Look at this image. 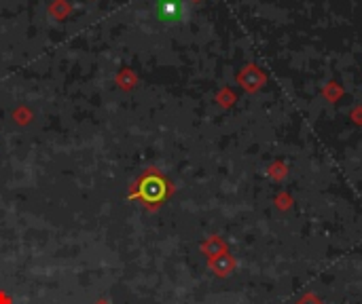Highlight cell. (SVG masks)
Instances as JSON below:
<instances>
[{"mask_svg":"<svg viewBox=\"0 0 362 304\" xmlns=\"http://www.w3.org/2000/svg\"><path fill=\"white\" fill-rule=\"evenodd\" d=\"M303 304H316V303H303Z\"/></svg>","mask_w":362,"mask_h":304,"instance_id":"3","label":"cell"},{"mask_svg":"<svg viewBox=\"0 0 362 304\" xmlns=\"http://www.w3.org/2000/svg\"><path fill=\"white\" fill-rule=\"evenodd\" d=\"M155 13L165 23L182 21L189 15V4L185 0H159L155 6Z\"/></svg>","mask_w":362,"mask_h":304,"instance_id":"2","label":"cell"},{"mask_svg":"<svg viewBox=\"0 0 362 304\" xmlns=\"http://www.w3.org/2000/svg\"><path fill=\"white\" fill-rule=\"evenodd\" d=\"M165 193H168V184H165V180H163V178H159L157 174H148V176H144V178L140 180L138 190H136L134 195H136V197H140L142 201H146L148 205H153V203L161 201V199L165 197Z\"/></svg>","mask_w":362,"mask_h":304,"instance_id":"1","label":"cell"}]
</instances>
